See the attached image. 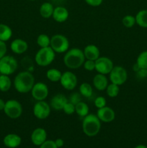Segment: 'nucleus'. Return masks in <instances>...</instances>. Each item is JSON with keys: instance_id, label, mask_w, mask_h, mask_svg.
I'll return each mask as SVG.
<instances>
[{"instance_id": "f257e3e1", "label": "nucleus", "mask_w": 147, "mask_h": 148, "mask_svg": "<svg viewBox=\"0 0 147 148\" xmlns=\"http://www.w3.org/2000/svg\"><path fill=\"white\" fill-rule=\"evenodd\" d=\"M35 83V77L33 73L27 70L19 72L13 81L14 89L22 94L30 92Z\"/></svg>"}, {"instance_id": "f03ea898", "label": "nucleus", "mask_w": 147, "mask_h": 148, "mask_svg": "<svg viewBox=\"0 0 147 148\" xmlns=\"http://www.w3.org/2000/svg\"><path fill=\"white\" fill-rule=\"evenodd\" d=\"M83 50L79 48L69 49L63 56V63L69 69H77L82 66L85 61Z\"/></svg>"}, {"instance_id": "7ed1b4c3", "label": "nucleus", "mask_w": 147, "mask_h": 148, "mask_svg": "<svg viewBox=\"0 0 147 148\" xmlns=\"http://www.w3.org/2000/svg\"><path fill=\"white\" fill-rule=\"evenodd\" d=\"M101 130V121L96 114H89L82 120V131L87 137H92L98 134Z\"/></svg>"}, {"instance_id": "20e7f679", "label": "nucleus", "mask_w": 147, "mask_h": 148, "mask_svg": "<svg viewBox=\"0 0 147 148\" xmlns=\"http://www.w3.org/2000/svg\"><path fill=\"white\" fill-rule=\"evenodd\" d=\"M56 53L50 46L40 48L35 56V62L39 66H48L54 61Z\"/></svg>"}, {"instance_id": "39448f33", "label": "nucleus", "mask_w": 147, "mask_h": 148, "mask_svg": "<svg viewBox=\"0 0 147 148\" xmlns=\"http://www.w3.org/2000/svg\"><path fill=\"white\" fill-rule=\"evenodd\" d=\"M18 68L17 60L12 56L5 55L0 59V75H12Z\"/></svg>"}, {"instance_id": "423d86ee", "label": "nucleus", "mask_w": 147, "mask_h": 148, "mask_svg": "<svg viewBox=\"0 0 147 148\" xmlns=\"http://www.w3.org/2000/svg\"><path fill=\"white\" fill-rule=\"evenodd\" d=\"M50 46L56 53H66L69 49V40L63 35L56 34L50 38Z\"/></svg>"}, {"instance_id": "0eeeda50", "label": "nucleus", "mask_w": 147, "mask_h": 148, "mask_svg": "<svg viewBox=\"0 0 147 148\" xmlns=\"http://www.w3.org/2000/svg\"><path fill=\"white\" fill-rule=\"evenodd\" d=\"M3 111L7 117L12 119H16L21 116L23 109L21 103L18 101L11 99L6 101L5 106Z\"/></svg>"}, {"instance_id": "6e6552de", "label": "nucleus", "mask_w": 147, "mask_h": 148, "mask_svg": "<svg viewBox=\"0 0 147 148\" xmlns=\"http://www.w3.org/2000/svg\"><path fill=\"white\" fill-rule=\"evenodd\" d=\"M109 79L112 83L122 85L128 79V72L126 69L121 66H114L109 74Z\"/></svg>"}, {"instance_id": "1a4fd4ad", "label": "nucleus", "mask_w": 147, "mask_h": 148, "mask_svg": "<svg viewBox=\"0 0 147 148\" xmlns=\"http://www.w3.org/2000/svg\"><path fill=\"white\" fill-rule=\"evenodd\" d=\"M51 108L48 103L45 101H37L33 108L35 117L39 120H44L50 116Z\"/></svg>"}, {"instance_id": "9d476101", "label": "nucleus", "mask_w": 147, "mask_h": 148, "mask_svg": "<svg viewBox=\"0 0 147 148\" xmlns=\"http://www.w3.org/2000/svg\"><path fill=\"white\" fill-rule=\"evenodd\" d=\"M30 92L32 97L37 101H45L48 96L49 89L46 83L39 82L35 83Z\"/></svg>"}, {"instance_id": "9b49d317", "label": "nucleus", "mask_w": 147, "mask_h": 148, "mask_svg": "<svg viewBox=\"0 0 147 148\" xmlns=\"http://www.w3.org/2000/svg\"><path fill=\"white\" fill-rule=\"evenodd\" d=\"M114 67L112 61L106 56H99L95 60V70L97 73L102 75H109L110 72Z\"/></svg>"}, {"instance_id": "f8f14e48", "label": "nucleus", "mask_w": 147, "mask_h": 148, "mask_svg": "<svg viewBox=\"0 0 147 148\" xmlns=\"http://www.w3.org/2000/svg\"><path fill=\"white\" fill-rule=\"evenodd\" d=\"M60 83L65 90H73L78 84L77 77L74 72L71 71H66L62 73Z\"/></svg>"}, {"instance_id": "ddd939ff", "label": "nucleus", "mask_w": 147, "mask_h": 148, "mask_svg": "<svg viewBox=\"0 0 147 148\" xmlns=\"http://www.w3.org/2000/svg\"><path fill=\"white\" fill-rule=\"evenodd\" d=\"M101 122L110 123L115 119V112L111 107L105 106L103 108H98L96 114Z\"/></svg>"}, {"instance_id": "4468645a", "label": "nucleus", "mask_w": 147, "mask_h": 148, "mask_svg": "<svg viewBox=\"0 0 147 148\" xmlns=\"http://www.w3.org/2000/svg\"><path fill=\"white\" fill-rule=\"evenodd\" d=\"M30 139L33 145L35 146H40L47 140V132L43 128H36L32 132Z\"/></svg>"}, {"instance_id": "2eb2a0df", "label": "nucleus", "mask_w": 147, "mask_h": 148, "mask_svg": "<svg viewBox=\"0 0 147 148\" xmlns=\"http://www.w3.org/2000/svg\"><path fill=\"white\" fill-rule=\"evenodd\" d=\"M68 98H66L64 94L58 93L53 95L50 101V108H53L55 111H62L65 104L68 102Z\"/></svg>"}, {"instance_id": "dca6fc26", "label": "nucleus", "mask_w": 147, "mask_h": 148, "mask_svg": "<svg viewBox=\"0 0 147 148\" xmlns=\"http://www.w3.org/2000/svg\"><path fill=\"white\" fill-rule=\"evenodd\" d=\"M10 49L16 54H22L28 49V43L21 38H16L10 43Z\"/></svg>"}, {"instance_id": "f3484780", "label": "nucleus", "mask_w": 147, "mask_h": 148, "mask_svg": "<svg viewBox=\"0 0 147 148\" xmlns=\"http://www.w3.org/2000/svg\"><path fill=\"white\" fill-rule=\"evenodd\" d=\"M69 16V11L66 7H62V6H58L54 8L52 17L56 22L59 23H62L67 20Z\"/></svg>"}, {"instance_id": "a211bd4d", "label": "nucleus", "mask_w": 147, "mask_h": 148, "mask_svg": "<svg viewBox=\"0 0 147 148\" xmlns=\"http://www.w3.org/2000/svg\"><path fill=\"white\" fill-rule=\"evenodd\" d=\"M85 59L95 61L100 56L99 48L94 44H89L85 46L83 50Z\"/></svg>"}, {"instance_id": "6ab92c4d", "label": "nucleus", "mask_w": 147, "mask_h": 148, "mask_svg": "<svg viewBox=\"0 0 147 148\" xmlns=\"http://www.w3.org/2000/svg\"><path fill=\"white\" fill-rule=\"evenodd\" d=\"M92 83L95 89L99 91L105 90L108 85V79L105 75L102 74H97L95 75L93 79H92Z\"/></svg>"}, {"instance_id": "aec40b11", "label": "nucleus", "mask_w": 147, "mask_h": 148, "mask_svg": "<svg viewBox=\"0 0 147 148\" xmlns=\"http://www.w3.org/2000/svg\"><path fill=\"white\" fill-rule=\"evenodd\" d=\"M3 143L6 147L16 148L21 145L22 138L16 134H8L4 137Z\"/></svg>"}, {"instance_id": "412c9836", "label": "nucleus", "mask_w": 147, "mask_h": 148, "mask_svg": "<svg viewBox=\"0 0 147 148\" xmlns=\"http://www.w3.org/2000/svg\"><path fill=\"white\" fill-rule=\"evenodd\" d=\"M53 10H54V7H53V4L51 3L44 2L40 6L39 12H40V16L43 18L48 19L53 15Z\"/></svg>"}, {"instance_id": "4be33fe9", "label": "nucleus", "mask_w": 147, "mask_h": 148, "mask_svg": "<svg viewBox=\"0 0 147 148\" xmlns=\"http://www.w3.org/2000/svg\"><path fill=\"white\" fill-rule=\"evenodd\" d=\"M12 36V30L9 25L0 23V40L7 42Z\"/></svg>"}, {"instance_id": "5701e85b", "label": "nucleus", "mask_w": 147, "mask_h": 148, "mask_svg": "<svg viewBox=\"0 0 147 148\" xmlns=\"http://www.w3.org/2000/svg\"><path fill=\"white\" fill-rule=\"evenodd\" d=\"M135 17V23L143 28H147V10H141L138 12Z\"/></svg>"}, {"instance_id": "b1692460", "label": "nucleus", "mask_w": 147, "mask_h": 148, "mask_svg": "<svg viewBox=\"0 0 147 148\" xmlns=\"http://www.w3.org/2000/svg\"><path fill=\"white\" fill-rule=\"evenodd\" d=\"M12 82L10 76L5 75H0V91L6 92L11 88Z\"/></svg>"}, {"instance_id": "393cba45", "label": "nucleus", "mask_w": 147, "mask_h": 148, "mask_svg": "<svg viewBox=\"0 0 147 148\" xmlns=\"http://www.w3.org/2000/svg\"><path fill=\"white\" fill-rule=\"evenodd\" d=\"M89 108L87 104L83 101H80L76 105H75V113L77 114L79 116L84 117L86 116V115L89 114Z\"/></svg>"}, {"instance_id": "a878e982", "label": "nucleus", "mask_w": 147, "mask_h": 148, "mask_svg": "<svg viewBox=\"0 0 147 148\" xmlns=\"http://www.w3.org/2000/svg\"><path fill=\"white\" fill-rule=\"evenodd\" d=\"M62 72L60 70L55 68L49 69L46 72V77L49 81L52 82H60Z\"/></svg>"}, {"instance_id": "bb28decb", "label": "nucleus", "mask_w": 147, "mask_h": 148, "mask_svg": "<svg viewBox=\"0 0 147 148\" xmlns=\"http://www.w3.org/2000/svg\"><path fill=\"white\" fill-rule=\"evenodd\" d=\"M79 93L86 98H89L93 95V89L92 85L88 82H83L79 86Z\"/></svg>"}, {"instance_id": "cd10ccee", "label": "nucleus", "mask_w": 147, "mask_h": 148, "mask_svg": "<svg viewBox=\"0 0 147 148\" xmlns=\"http://www.w3.org/2000/svg\"><path fill=\"white\" fill-rule=\"evenodd\" d=\"M105 90H106V94L108 97L112 98H115L118 96L120 92V86L111 82L110 84H108Z\"/></svg>"}, {"instance_id": "c85d7f7f", "label": "nucleus", "mask_w": 147, "mask_h": 148, "mask_svg": "<svg viewBox=\"0 0 147 148\" xmlns=\"http://www.w3.org/2000/svg\"><path fill=\"white\" fill-rule=\"evenodd\" d=\"M36 43L37 46H40V48L48 47L50 44V38L48 35L43 33L37 36L36 39Z\"/></svg>"}, {"instance_id": "c756f323", "label": "nucleus", "mask_w": 147, "mask_h": 148, "mask_svg": "<svg viewBox=\"0 0 147 148\" xmlns=\"http://www.w3.org/2000/svg\"><path fill=\"white\" fill-rule=\"evenodd\" d=\"M135 63L138 64L140 69H147V50L144 51L139 53Z\"/></svg>"}, {"instance_id": "7c9ffc66", "label": "nucleus", "mask_w": 147, "mask_h": 148, "mask_svg": "<svg viewBox=\"0 0 147 148\" xmlns=\"http://www.w3.org/2000/svg\"><path fill=\"white\" fill-rule=\"evenodd\" d=\"M122 23L124 27L127 28H131L135 25V17L134 16L131 15V14H127L124 16L122 20Z\"/></svg>"}, {"instance_id": "2f4dec72", "label": "nucleus", "mask_w": 147, "mask_h": 148, "mask_svg": "<svg viewBox=\"0 0 147 148\" xmlns=\"http://www.w3.org/2000/svg\"><path fill=\"white\" fill-rule=\"evenodd\" d=\"M68 101L70 103H73L74 105H76L78 103L82 101V95L79 92H72L70 95H69V98Z\"/></svg>"}, {"instance_id": "473e14b6", "label": "nucleus", "mask_w": 147, "mask_h": 148, "mask_svg": "<svg viewBox=\"0 0 147 148\" xmlns=\"http://www.w3.org/2000/svg\"><path fill=\"white\" fill-rule=\"evenodd\" d=\"M106 103H107L106 99H105V97H102V96L97 97V98L95 99V101H94L95 106L97 108H101L106 106Z\"/></svg>"}, {"instance_id": "72a5a7b5", "label": "nucleus", "mask_w": 147, "mask_h": 148, "mask_svg": "<svg viewBox=\"0 0 147 148\" xmlns=\"http://www.w3.org/2000/svg\"><path fill=\"white\" fill-rule=\"evenodd\" d=\"M62 111L67 115H72L74 113H75V105L68 101L63 106Z\"/></svg>"}, {"instance_id": "f704fd0d", "label": "nucleus", "mask_w": 147, "mask_h": 148, "mask_svg": "<svg viewBox=\"0 0 147 148\" xmlns=\"http://www.w3.org/2000/svg\"><path fill=\"white\" fill-rule=\"evenodd\" d=\"M83 66L85 70L92 72V71L95 70V61L86 59L84 62Z\"/></svg>"}, {"instance_id": "c9c22d12", "label": "nucleus", "mask_w": 147, "mask_h": 148, "mask_svg": "<svg viewBox=\"0 0 147 148\" xmlns=\"http://www.w3.org/2000/svg\"><path fill=\"white\" fill-rule=\"evenodd\" d=\"M40 148H58V147L53 140H46L40 146Z\"/></svg>"}, {"instance_id": "e433bc0d", "label": "nucleus", "mask_w": 147, "mask_h": 148, "mask_svg": "<svg viewBox=\"0 0 147 148\" xmlns=\"http://www.w3.org/2000/svg\"><path fill=\"white\" fill-rule=\"evenodd\" d=\"M7 46L6 45V42L0 40V59L7 55Z\"/></svg>"}, {"instance_id": "4c0bfd02", "label": "nucleus", "mask_w": 147, "mask_h": 148, "mask_svg": "<svg viewBox=\"0 0 147 148\" xmlns=\"http://www.w3.org/2000/svg\"><path fill=\"white\" fill-rule=\"evenodd\" d=\"M85 2L91 7H99L102 4L103 0H84Z\"/></svg>"}, {"instance_id": "58836bf2", "label": "nucleus", "mask_w": 147, "mask_h": 148, "mask_svg": "<svg viewBox=\"0 0 147 148\" xmlns=\"http://www.w3.org/2000/svg\"><path fill=\"white\" fill-rule=\"evenodd\" d=\"M136 77L138 79H145L147 77V69H140L137 72Z\"/></svg>"}, {"instance_id": "ea45409f", "label": "nucleus", "mask_w": 147, "mask_h": 148, "mask_svg": "<svg viewBox=\"0 0 147 148\" xmlns=\"http://www.w3.org/2000/svg\"><path fill=\"white\" fill-rule=\"evenodd\" d=\"M55 143H56V146H57L58 148L63 147V145H64V142H63V140L61 138L56 139V140H55Z\"/></svg>"}, {"instance_id": "a19ab883", "label": "nucleus", "mask_w": 147, "mask_h": 148, "mask_svg": "<svg viewBox=\"0 0 147 148\" xmlns=\"http://www.w3.org/2000/svg\"><path fill=\"white\" fill-rule=\"evenodd\" d=\"M6 101H4V100L0 98V111H4V106H5Z\"/></svg>"}, {"instance_id": "79ce46f5", "label": "nucleus", "mask_w": 147, "mask_h": 148, "mask_svg": "<svg viewBox=\"0 0 147 148\" xmlns=\"http://www.w3.org/2000/svg\"><path fill=\"white\" fill-rule=\"evenodd\" d=\"M133 69L134 72H138V71L140 69V67L138 66V64H137L135 63V64L133 65Z\"/></svg>"}, {"instance_id": "37998d69", "label": "nucleus", "mask_w": 147, "mask_h": 148, "mask_svg": "<svg viewBox=\"0 0 147 148\" xmlns=\"http://www.w3.org/2000/svg\"><path fill=\"white\" fill-rule=\"evenodd\" d=\"M134 148H147V146L144 145H138L135 146Z\"/></svg>"}, {"instance_id": "c03bdc74", "label": "nucleus", "mask_w": 147, "mask_h": 148, "mask_svg": "<svg viewBox=\"0 0 147 148\" xmlns=\"http://www.w3.org/2000/svg\"><path fill=\"white\" fill-rule=\"evenodd\" d=\"M30 1H35V0H30Z\"/></svg>"}]
</instances>
